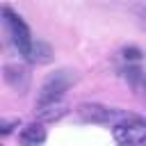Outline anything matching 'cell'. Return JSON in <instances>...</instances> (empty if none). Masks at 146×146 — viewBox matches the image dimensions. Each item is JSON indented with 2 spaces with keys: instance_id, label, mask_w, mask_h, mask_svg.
<instances>
[{
  "instance_id": "cell-7",
  "label": "cell",
  "mask_w": 146,
  "mask_h": 146,
  "mask_svg": "<svg viewBox=\"0 0 146 146\" xmlns=\"http://www.w3.org/2000/svg\"><path fill=\"white\" fill-rule=\"evenodd\" d=\"M50 55H52V50H50L48 43H43V41H32L25 59H27V62H34V64H46V62H50Z\"/></svg>"
},
{
  "instance_id": "cell-6",
  "label": "cell",
  "mask_w": 146,
  "mask_h": 146,
  "mask_svg": "<svg viewBox=\"0 0 146 146\" xmlns=\"http://www.w3.org/2000/svg\"><path fill=\"white\" fill-rule=\"evenodd\" d=\"M21 144L23 146H41L46 141V130L39 125V123H32V125H25L18 135Z\"/></svg>"
},
{
  "instance_id": "cell-2",
  "label": "cell",
  "mask_w": 146,
  "mask_h": 146,
  "mask_svg": "<svg viewBox=\"0 0 146 146\" xmlns=\"http://www.w3.org/2000/svg\"><path fill=\"white\" fill-rule=\"evenodd\" d=\"M5 18H7V25H9V32H11V41H14V46L18 48V52L25 57L27 55V50H30V46H32V34H30V27L23 23V18L21 16H16L11 9H5Z\"/></svg>"
},
{
  "instance_id": "cell-9",
  "label": "cell",
  "mask_w": 146,
  "mask_h": 146,
  "mask_svg": "<svg viewBox=\"0 0 146 146\" xmlns=\"http://www.w3.org/2000/svg\"><path fill=\"white\" fill-rule=\"evenodd\" d=\"M123 55H125V59H139V57H141V52H139L137 48H125Z\"/></svg>"
},
{
  "instance_id": "cell-4",
  "label": "cell",
  "mask_w": 146,
  "mask_h": 146,
  "mask_svg": "<svg viewBox=\"0 0 146 146\" xmlns=\"http://www.w3.org/2000/svg\"><path fill=\"white\" fill-rule=\"evenodd\" d=\"M78 114H80V119H84L89 123H114V119H116L114 110H110L105 105H98V103L78 105Z\"/></svg>"
},
{
  "instance_id": "cell-10",
  "label": "cell",
  "mask_w": 146,
  "mask_h": 146,
  "mask_svg": "<svg viewBox=\"0 0 146 146\" xmlns=\"http://www.w3.org/2000/svg\"><path fill=\"white\" fill-rule=\"evenodd\" d=\"M14 125H18V121H7V123H2V135H9Z\"/></svg>"
},
{
  "instance_id": "cell-5",
  "label": "cell",
  "mask_w": 146,
  "mask_h": 146,
  "mask_svg": "<svg viewBox=\"0 0 146 146\" xmlns=\"http://www.w3.org/2000/svg\"><path fill=\"white\" fill-rule=\"evenodd\" d=\"M68 112V105L59 98V100H50V103H36V116L41 121H57Z\"/></svg>"
},
{
  "instance_id": "cell-3",
  "label": "cell",
  "mask_w": 146,
  "mask_h": 146,
  "mask_svg": "<svg viewBox=\"0 0 146 146\" xmlns=\"http://www.w3.org/2000/svg\"><path fill=\"white\" fill-rule=\"evenodd\" d=\"M71 82H73V78H71L66 71H59V73L50 75V78L43 82V87H41V91H39L36 103H50V100H59V98H62V94L68 89V84H71Z\"/></svg>"
},
{
  "instance_id": "cell-1",
  "label": "cell",
  "mask_w": 146,
  "mask_h": 146,
  "mask_svg": "<svg viewBox=\"0 0 146 146\" xmlns=\"http://www.w3.org/2000/svg\"><path fill=\"white\" fill-rule=\"evenodd\" d=\"M112 135L119 146H141L146 144V121L139 116H125L114 123Z\"/></svg>"
},
{
  "instance_id": "cell-8",
  "label": "cell",
  "mask_w": 146,
  "mask_h": 146,
  "mask_svg": "<svg viewBox=\"0 0 146 146\" xmlns=\"http://www.w3.org/2000/svg\"><path fill=\"white\" fill-rule=\"evenodd\" d=\"M5 78H7V82L14 87V89H21V84H18V80L27 87V71L25 68H16V66H7L5 68Z\"/></svg>"
}]
</instances>
